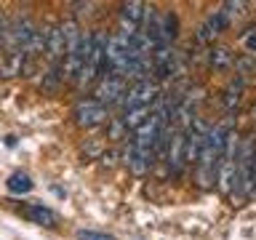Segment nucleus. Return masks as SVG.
Instances as JSON below:
<instances>
[{"mask_svg": "<svg viewBox=\"0 0 256 240\" xmlns=\"http://www.w3.org/2000/svg\"><path fill=\"white\" fill-rule=\"evenodd\" d=\"M62 80H64L62 64H51V70H48L46 78H43V91L56 94V91H59V86H62Z\"/></svg>", "mask_w": 256, "mask_h": 240, "instance_id": "obj_15", "label": "nucleus"}, {"mask_svg": "<svg viewBox=\"0 0 256 240\" xmlns=\"http://www.w3.org/2000/svg\"><path fill=\"white\" fill-rule=\"evenodd\" d=\"M235 59L238 56L232 54L227 46H216V48H211V54H208V64H211V70H216V72L232 70L235 67Z\"/></svg>", "mask_w": 256, "mask_h": 240, "instance_id": "obj_13", "label": "nucleus"}, {"mask_svg": "<svg viewBox=\"0 0 256 240\" xmlns=\"http://www.w3.org/2000/svg\"><path fill=\"white\" fill-rule=\"evenodd\" d=\"M227 27H230V22L224 19L219 11H214V14H208V16H206V22H203V24H200L198 40H200V43H211V40H214L216 35H222V32L227 30Z\"/></svg>", "mask_w": 256, "mask_h": 240, "instance_id": "obj_10", "label": "nucleus"}, {"mask_svg": "<svg viewBox=\"0 0 256 240\" xmlns=\"http://www.w3.org/2000/svg\"><path fill=\"white\" fill-rule=\"evenodd\" d=\"M158 86L152 83V80H142V83H131L126 88L123 99H120V104H123V112L128 110H142V107H152V104L158 102Z\"/></svg>", "mask_w": 256, "mask_h": 240, "instance_id": "obj_4", "label": "nucleus"}, {"mask_svg": "<svg viewBox=\"0 0 256 240\" xmlns=\"http://www.w3.org/2000/svg\"><path fill=\"white\" fill-rule=\"evenodd\" d=\"M243 43L248 48V56L256 54V27H246L243 30Z\"/></svg>", "mask_w": 256, "mask_h": 240, "instance_id": "obj_19", "label": "nucleus"}, {"mask_svg": "<svg viewBox=\"0 0 256 240\" xmlns=\"http://www.w3.org/2000/svg\"><path fill=\"white\" fill-rule=\"evenodd\" d=\"M22 216L30 219L32 224H40V227H56V214L51 208H46L43 203H30L22 208Z\"/></svg>", "mask_w": 256, "mask_h": 240, "instance_id": "obj_11", "label": "nucleus"}, {"mask_svg": "<svg viewBox=\"0 0 256 240\" xmlns=\"http://www.w3.org/2000/svg\"><path fill=\"white\" fill-rule=\"evenodd\" d=\"M160 22H163V38H166V43L171 46L174 40H176V30H179V19H176V14H160Z\"/></svg>", "mask_w": 256, "mask_h": 240, "instance_id": "obj_16", "label": "nucleus"}, {"mask_svg": "<svg viewBox=\"0 0 256 240\" xmlns=\"http://www.w3.org/2000/svg\"><path fill=\"white\" fill-rule=\"evenodd\" d=\"M78 240H115L112 235H104V232H94V230H78L75 232Z\"/></svg>", "mask_w": 256, "mask_h": 240, "instance_id": "obj_18", "label": "nucleus"}, {"mask_svg": "<svg viewBox=\"0 0 256 240\" xmlns=\"http://www.w3.org/2000/svg\"><path fill=\"white\" fill-rule=\"evenodd\" d=\"M6 187H8V192L11 195H27V192H32V179L24 171H16V174H11L8 176V182H6Z\"/></svg>", "mask_w": 256, "mask_h": 240, "instance_id": "obj_14", "label": "nucleus"}, {"mask_svg": "<svg viewBox=\"0 0 256 240\" xmlns=\"http://www.w3.org/2000/svg\"><path fill=\"white\" fill-rule=\"evenodd\" d=\"M238 192L243 198L254 195V144H251V136H246L243 144H238Z\"/></svg>", "mask_w": 256, "mask_h": 240, "instance_id": "obj_3", "label": "nucleus"}, {"mask_svg": "<svg viewBox=\"0 0 256 240\" xmlns=\"http://www.w3.org/2000/svg\"><path fill=\"white\" fill-rule=\"evenodd\" d=\"M232 131L230 120L227 123H216L208 126V131L203 136V144H200L198 160H195V179L203 190H211L216 182V163H219V155L224 150V139Z\"/></svg>", "mask_w": 256, "mask_h": 240, "instance_id": "obj_1", "label": "nucleus"}, {"mask_svg": "<svg viewBox=\"0 0 256 240\" xmlns=\"http://www.w3.org/2000/svg\"><path fill=\"white\" fill-rule=\"evenodd\" d=\"M126 94V80H120L118 75H110V72H102V80L96 83V91L94 102H99L102 107H107V104H118L123 99Z\"/></svg>", "mask_w": 256, "mask_h": 240, "instance_id": "obj_5", "label": "nucleus"}, {"mask_svg": "<svg viewBox=\"0 0 256 240\" xmlns=\"http://www.w3.org/2000/svg\"><path fill=\"white\" fill-rule=\"evenodd\" d=\"M246 8H248V3H240V0H238V3H232V0H227V3H222L219 14L232 24V19H238V16H243V14H246Z\"/></svg>", "mask_w": 256, "mask_h": 240, "instance_id": "obj_17", "label": "nucleus"}, {"mask_svg": "<svg viewBox=\"0 0 256 240\" xmlns=\"http://www.w3.org/2000/svg\"><path fill=\"white\" fill-rule=\"evenodd\" d=\"M166 163L171 168L174 176L182 174V168L187 166V160H184V134L182 131H174V136L168 139L166 144Z\"/></svg>", "mask_w": 256, "mask_h": 240, "instance_id": "obj_8", "label": "nucleus"}, {"mask_svg": "<svg viewBox=\"0 0 256 240\" xmlns=\"http://www.w3.org/2000/svg\"><path fill=\"white\" fill-rule=\"evenodd\" d=\"M243 91H246V78L235 75V78L230 80V86L224 88V96H222L224 110H227V112H235V110L240 107V102H243Z\"/></svg>", "mask_w": 256, "mask_h": 240, "instance_id": "obj_12", "label": "nucleus"}, {"mask_svg": "<svg viewBox=\"0 0 256 240\" xmlns=\"http://www.w3.org/2000/svg\"><path fill=\"white\" fill-rule=\"evenodd\" d=\"M104 120H110V110H107V107H102V104L94 102V99L78 102V107H75V123H78L80 128L102 126Z\"/></svg>", "mask_w": 256, "mask_h": 240, "instance_id": "obj_6", "label": "nucleus"}, {"mask_svg": "<svg viewBox=\"0 0 256 240\" xmlns=\"http://www.w3.org/2000/svg\"><path fill=\"white\" fill-rule=\"evenodd\" d=\"M38 24L30 19V16H19V19H14L8 27H3V40H6V51L8 54H24V48H27V43L32 40V35H35Z\"/></svg>", "mask_w": 256, "mask_h": 240, "instance_id": "obj_2", "label": "nucleus"}, {"mask_svg": "<svg viewBox=\"0 0 256 240\" xmlns=\"http://www.w3.org/2000/svg\"><path fill=\"white\" fill-rule=\"evenodd\" d=\"M0 43H3V24H0Z\"/></svg>", "mask_w": 256, "mask_h": 240, "instance_id": "obj_21", "label": "nucleus"}, {"mask_svg": "<svg viewBox=\"0 0 256 240\" xmlns=\"http://www.w3.org/2000/svg\"><path fill=\"white\" fill-rule=\"evenodd\" d=\"M48 62L59 64L64 59V32H62V22L59 24H48L46 27V51Z\"/></svg>", "mask_w": 256, "mask_h": 240, "instance_id": "obj_9", "label": "nucleus"}, {"mask_svg": "<svg viewBox=\"0 0 256 240\" xmlns=\"http://www.w3.org/2000/svg\"><path fill=\"white\" fill-rule=\"evenodd\" d=\"M128 131L123 128V123H120V120H115V123H112V131H110V139H120V136H126Z\"/></svg>", "mask_w": 256, "mask_h": 240, "instance_id": "obj_20", "label": "nucleus"}, {"mask_svg": "<svg viewBox=\"0 0 256 240\" xmlns=\"http://www.w3.org/2000/svg\"><path fill=\"white\" fill-rule=\"evenodd\" d=\"M144 11H147V6L139 3V0L120 6V32L118 35L128 38V35H134V32H139L142 22H144Z\"/></svg>", "mask_w": 256, "mask_h": 240, "instance_id": "obj_7", "label": "nucleus"}]
</instances>
